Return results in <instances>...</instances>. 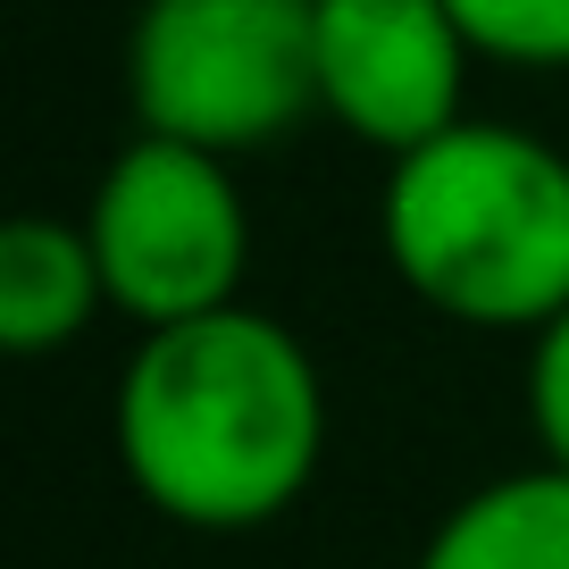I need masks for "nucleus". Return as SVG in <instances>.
I'll use <instances>...</instances> for the list:
<instances>
[{
  "label": "nucleus",
  "mask_w": 569,
  "mask_h": 569,
  "mask_svg": "<svg viewBox=\"0 0 569 569\" xmlns=\"http://www.w3.org/2000/svg\"><path fill=\"white\" fill-rule=\"evenodd\" d=\"M109 452L184 536L277 528L327 461L319 352L260 302L142 327L109 386Z\"/></svg>",
  "instance_id": "1"
},
{
  "label": "nucleus",
  "mask_w": 569,
  "mask_h": 569,
  "mask_svg": "<svg viewBox=\"0 0 569 569\" xmlns=\"http://www.w3.org/2000/svg\"><path fill=\"white\" fill-rule=\"evenodd\" d=\"M377 251L419 310L528 343L569 310V142L469 109L386 160Z\"/></svg>",
  "instance_id": "2"
},
{
  "label": "nucleus",
  "mask_w": 569,
  "mask_h": 569,
  "mask_svg": "<svg viewBox=\"0 0 569 569\" xmlns=\"http://www.w3.org/2000/svg\"><path fill=\"white\" fill-rule=\"evenodd\" d=\"M118 76L142 134L268 151L319 118L310 0H134Z\"/></svg>",
  "instance_id": "3"
},
{
  "label": "nucleus",
  "mask_w": 569,
  "mask_h": 569,
  "mask_svg": "<svg viewBox=\"0 0 569 569\" xmlns=\"http://www.w3.org/2000/svg\"><path fill=\"white\" fill-rule=\"evenodd\" d=\"M84 234L101 260L109 310L134 319V336L243 302L251 201L234 184L227 151L134 126L84 193Z\"/></svg>",
  "instance_id": "4"
},
{
  "label": "nucleus",
  "mask_w": 569,
  "mask_h": 569,
  "mask_svg": "<svg viewBox=\"0 0 569 569\" xmlns=\"http://www.w3.org/2000/svg\"><path fill=\"white\" fill-rule=\"evenodd\" d=\"M319 118L360 151L402 160L469 118V76L486 68L452 0H310Z\"/></svg>",
  "instance_id": "5"
},
{
  "label": "nucleus",
  "mask_w": 569,
  "mask_h": 569,
  "mask_svg": "<svg viewBox=\"0 0 569 569\" xmlns=\"http://www.w3.org/2000/svg\"><path fill=\"white\" fill-rule=\"evenodd\" d=\"M101 310H109V284H101L84 218L26 210L0 227V343L18 360L84 343Z\"/></svg>",
  "instance_id": "6"
},
{
  "label": "nucleus",
  "mask_w": 569,
  "mask_h": 569,
  "mask_svg": "<svg viewBox=\"0 0 569 569\" xmlns=\"http://www.w3.org/2000/svg\"><path fill=\"white\" fill-rule=\"evenodd\" d=\"M410 569H569V469L528 461L469 486Z\"/></svg>",
  "instance_id": "7"
},
{
  "label": "nucleus",
  "mask_w": 569,
  "mask_h": 569,
  "mask_svg": "<svg viewBox=\"0 0 569 569\" xmlns=\"http://www.w3.org/2000/svg\"><path fill=\"white\" fill-rule=\"evenodd\" d=\"M486 68L569 76V0H452Z\"/></svg>",
  "instance_id": "8"
},
{
  "label": "nucleus",
  "mask_w": 569,
  "mask_h": 569,
  "mask_svg": "<svg viewBox=\"0 0 569 569\" xmlns=\"http://www.w3.org/2000/svg\"><path fill=\"white\" fill-rule=\"evenodd\" d=\"M519 410H528L536 461L569 469V310L528 336V360H519Z\"/></svg>",
  "instance_id": "9"
}]
</instances>
